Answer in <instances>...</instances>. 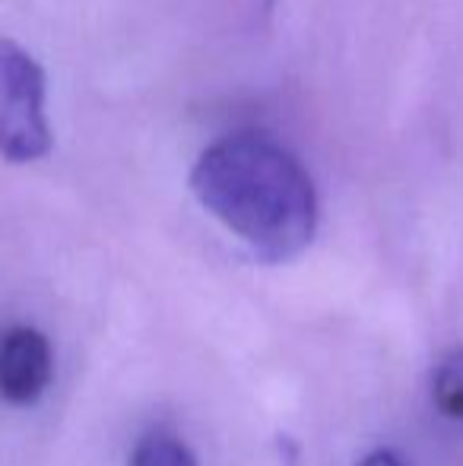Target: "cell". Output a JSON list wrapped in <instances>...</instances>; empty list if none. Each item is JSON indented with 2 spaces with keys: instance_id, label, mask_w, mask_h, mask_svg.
<instances>
[{
  "instance_id": "6da1fadb",
  "label": "cell",
  "mask_w": 463,
  "mask_h": 466,
  "mask_svg": "<svg viewBox=\"0 0 463 466\" xmlns=\"http://www.w3.org/2000/svg\"><path fill=\"white\" fill-rule=\"evenodd\" d=\"M197 203L264 264H286L317 235V187L289 147L260 130L213 140L191 168Z\"/></svg>"
},
{
  "instance_id": "7a4b0ae2",
  "label": "cell",
  "mask_w": 463,
  "mask_h": 466,
  "mask_svg": "<svg viewBox=\"0 0 463 466\" xmlns=\"http://www.w3.org/2000/svg\"><path fill=\"white\" fill-rule=\"evenodd\" d=\"M55 149L48 121V76L38 57L0 38V159L32 166Z\"/></svg>"
},
{
  "instance_id": "3957f363",
  "label": "cell",
  "mask_w": 463,
  "mask_h": 466,
  "mask_svg": "<svg viewBox=\"0 0 463 466\" xmlns=\"http://www.w3.org/2000/svg\"><path fill=\"white\" fill-rule=\"evenodd\" d=\"M55 371L51 343L35 327L0 333V397L13 406H32L45 397Z\"/></svg>"
},
{
  "instance_id": "277c9868",
  "label": "cell",
  "mask_w": 463,
  "mask_h": 466,
  "mask_svg": "<svg viewBox=\"0 0 463 466\" xmlns=\"http://www.w3.org/2000/svg\"><path fill=\"white\" fill-rule=\"evenodd\" d=\"M432 400L451 422L463 425V346L438 359L432 371Z\"/></svg>"
},
{
  "instance_id": "5b68a950",
  "label": "cell",
  "mask_w": 463,
  "mask_h": 466,
  "mask_svg": "<svg viewBox=\"0 0 463 466\" xmlns=\"http://www.w3.org/2000/svg\"><path fill=\"white\" fill-rule=\"evenodd\" d=\"M130 466H197L191 448L178 441L175 435L166 431H153V435L140 438L130 454Z\"/></svg>"
},
{
  "instance_id": "8992f818",
  "label": "cell",
  "mask_w": 463,
  "mask_h": 466,
  "mask_svg": "<svg viewBox=\"0 0 463 466\" xmlns=\"http://www.w3.org/2000/svg\"><path fill=\"white\" fill-rule=\"evenodd\" d=\"M358 466H407V463H403V457L397 454V451L381 448V451H371V454L365 457Z\"/></svg>"
},
{
  "instance_id": "52a82bcc",
  "label": "cell",
  "mask_w": 463,
  "mask_h": 466,
  "mask_svg": "<svg viewBox=\"0 0 463 466\" xmlns=\"http://www.w3.org/2000/svg\"><path fill=\"white\" fill-rule=\"evenodd\" d=\"M273 4H277V0H267V10H270V6H273Z\"/></svg>"
}]
</instances>
